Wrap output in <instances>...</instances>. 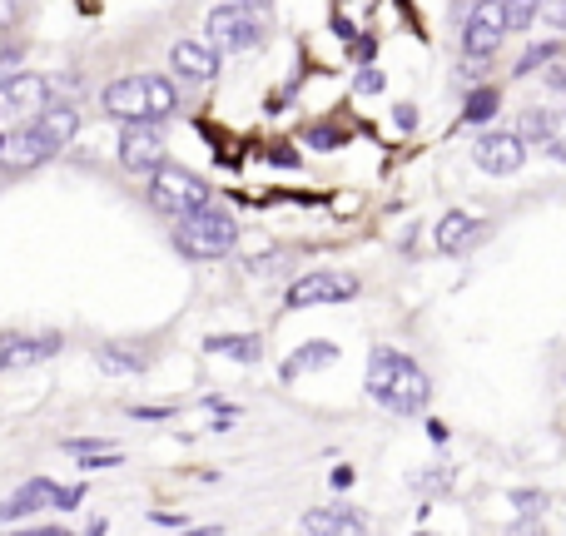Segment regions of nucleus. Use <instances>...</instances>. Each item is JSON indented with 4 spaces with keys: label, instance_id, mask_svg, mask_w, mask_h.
Wrapping results in <instances>:
<instances>
[{
    "label": "nucleus",
    "instance_id": "1",
    "mask_svg": "<svg viewBox=\"0 0 566 536\" xmlns=\"http://www.w3.org/2000/svg\"><path fill=\"white\" fill-rule=\"evenodd\" d=\"M368 398L408 417V412L427 407V373L398 348H373L368 353Z\"/></svg>",
    "mask_w": 566,
    "mask_h": 536
},
{
    "label": "nucleus",
    "instance_id": "2",
    "mask_svg": "<svg viewBox=\"0 0 566 536\" xmlns=\"http://www.w3.org/2000/svg\"><path fill=\"white\" fill-rule=\"evenodd\" d=\"M174 110V85L164 75H125L115 85H105V115L135 125V120H164Z\"/></svg>",
    "mask_w": 566,
    "mask_h": 536
},
{
    "label": "nucleus",
    "instance_id": "3",
    "mask_svg": "<svg viewBox=\"0 0 566 536\" xmlns=\"http://www.w3.org/2000/svg\"><path fill=\"white\" fill-rule=\"evenodd\" d=\"M234 244H239V224H234V214H224L214 204L199 214H184L174 229V249L184 259H224Z\"/></svg>",
    "mask_w": 566,
    "mask_h": 536
},
{
    "label": "nucleus",
    "instance_id": "4",
    "mask_svg": "<svg viewBox=\"0 0 566 536\" xmlns=\"http://www.w3.org/2000/svg\"><path fill=\"white\" fill-rule=\"evenodd\" d=\"M149 204H154L159 214H174V219H184V214H199V209H209V204H214V189H209L199 174H189V169L159 164V169H149Z\"/></svg>",
    "mask_w": 566,
    "mask_h": 536
},
{
    "label": "nucleus",
    "instance_id": "5",
    "mask_svg": "<svg viewBox=\"0 0 566 536\" xmlns=\"http://www.w3.org/2000/svg\"><path fill=\"white\" fill-rule=\"evenodd\" d=\"M204 30H209V40H214L219 50H229V55H244V50L264 45V15L249 10V5H214L209 20H204Z\"/></svg>",
    "mask_w": 566,
    "mask_h": 536
},
{
    "label": "nucleus",
    "instance_id": "6",
    "mask_svg": "<svg viewBox=\"0 0 566 536\" xmlns=\"http://www.w3.org/2000/svg\"><path fill=\"white\" fill-rule=\"evenodd\" d=\"M502 35H507L502 0H477V5L467 10V25H462V50H467L472 60H487V55H497Z\"/></svg>",
    "mask_w": 566,
    "mask_h": 536
},
{
    "label": "nucleus",
    "instance_id": "7",
    "mask_svg": "<svg viewBox=\"0 0 566 536\" xmlns=\"http://www.w3.org/2000/svg\"><path fill=\"white\" fill-rule=\"evenodd\" d=\"M45 105H50V80L45 75L20 70V75H5L0 80V120H30Z\"/></svg>",
    "mask_w": 566,
    "mask_h": 536
},
{
    "label": "nucleus",
    "instance_id": "8",
    "mask_svg": "<svg viewBox=\"0 0 566 536\" xmlns=\"http://www.w3.org/2000/svg\"><path fill=\"white\" fill-rule=\"evenodd\" d=\"M60 348H65L60 333H0V373L35 368V363L55 358Z\"/></svg>",
    "mask_w": 566,
    "mask_h": 536
},
{
    "label": "nucleus",
    "instance_id": "9",
    "mask_svg": "<svg viewBox=\"0 0 566 536\" xmlns=\"http://www.w3.org/2000/svg\"><path fill=\"white\" fill-rule=\"evenodd\" d=\"M120 164L135 169V174H149V169L164 164V134L154 120H135V125L120 130Z\"/></svg>",
    "mask_w": 566,
    "mask_h": 536
},
{
    "label": "nucleus",
    "instance_id": "10",
    "mask_svg": "<svg viewBox=\"0 0 566 536\" xmlns=\"http://www.w3.org/2000/svg\"><path fill=\"white\" fill-rule=\"evenodd\" d=\"M358 293V278L348 273H303L288 288V308H318V303H343Z\"/></svg>",
    "mask_w": 566,
    "mask_h": 536
},
{
    "label": "nucleus",
    "instance_id": "11",
    "mask_svg": "<svg viewBox=\"0 0 566 536\" xmlns=\"http://www.w3.org/2000/svg\"><path fill=\"white\" fill-rule=\"evenodd\" d=\"M472 159H477L487 174H517V169L527 164V144H522L517 134H507V130L482 134V139L472 144Z\"/></svg>",
    "mask_w": 566,
    "mask_h": 536
},
{
    "label": "nucleus",
    "instance_id": "12",
    "mask_svg": "<svg viewBox=\"0 0 566 536\" xmlns=\"http://www.w3.org/2000/svg\"><path fill=\"white\" fill-rule=\"evenodd\" d=\"M55 502H60V487H55L50 477H30L20 492H10V497L0 502V522L35 517V512H45V507H55Z\"/></svg>",
    "mask_w": 566,
    "mask_h": 536
},
{
    "label": "nucleus",
    "instance_id": "13",
    "mask_svg": "<svg viewBox=\"0 0 566 536\" xmlns=\"http://www.w3.org/2000/svg\"><path fill=\"white\" fill-rule=\"evenodd\" d=\"M30 130L40 134L50 149H65L75 139V130H80V110L75 105H45L40 115H30Z\"/></svg>",
    "mask_w": 566,
    "mask_h": 536
},
{
    "label": "nucleus",
    "instance_id": "14",
    "mask_svg": "<svg viewBox=\"0 0 566 536\" xmlns=\"http://www.w3.org/2000/svg\"><path fill=\"white\" fill-rule=\"evenodd\" d=\"M169 65H174L179 80H189V85H204V80L219 75V55L204 50V45H194V40H179V45L169 50Z\"/></svg>",
    "mask_w": 566,
    "mask_h": 536
},
{
    "label": "nucleus",
    "instance_id": "15",
    "mask_svg": "<svg viewBox=\"0 0 566 536\" xmlns=\"http://www.w3.org/2000/svg\"><path fill=\"white\" fill-rule=\"evenodd\" d=\"M527 139H537V149H552L566 159V115L562 110H532L527 115Z\"/></svg>",
    "mask_w": 566,
    "mask_h": 536
},
{
    "label": "nucleus",
    "instance_id": "16",
    "mask_svg": "<svg viewBox=\"0 0 566 536\" xmlns=\"http://www.w3.org/2000/svg\"><path fill=\"white\" fill-rule=\"evenodd\" d=\"M477 234H482V219L452 209V214L437 224V249H442V254H462L467 244H477Z\"/></svg>",
    "mask_w": 566,
    "mask_h": 536
},
{
    "label": "nucleus",
    "instance_id": "17",
    "mask_svg": "<svg viewBox=\"0 0 566 536\" xmlns=\"http://www.w3.org/2000/svg\"><path fill=\"white\" fill-rule=\"evenodd\" d=\"M204 348L214 358H234V363H259L264 358V338L259 333H214V338H204Z\"/></svg>",
    "mask_w": 566,
    "mask_h": 536
},
{
    "label": "nucleus",
    "instance_id": "18",
    "mask_svg": "<svg viewBox=\"0 0 566 536\" xmlns=\"http://www.w3.org/2000/svg\"><path fill=\"white\" fill-rule=\"evenodd\" d=\"M338 343H328V338H318V343H303L288 363H283V378L293 383V378H303V373H318V368H328V363H338Z\"/></svg>",
    "mask_w": 566,
    "mask_h": 536
},
{
    "label": "nucleus",
    "instance_id": "19",
    "mask_svg": "<svg viewBox=\"0 0 566 536\" xmlns=\"http://www.w3.org/2000/svg\"><path fill=\"white\" fill-rule=\"evenodd\" d=\"M95 358H100V368H105V373H144V353H135V348H120V343L100 348Z\"/></svg>",
    "mask_w": 566,
    "mask_h": 536
},
{
    "label": "nucleus",
    "instance_id": "20",
    "mask_svg": "<svg viewBox=\"0 0 566 536\" xmlns=\"http://www.w3.org/2000/svg\"><path fill=\"white\" fill-rule=\"evenodd\" d=\"M497 110H502L497 90H472V95H467V110H462V120H467V125H482V120H492Z\"/></svg>",
    "mask_w": 566,
    "mask_h": 536
},
{
    "label": "nucleus",
    "instance_id": "21",
    "mask_svg": "<svg viewBox=\"0 0 566 536\" xmlns=\"http://www.w3.org/2000/svg\"><path fill=\"white\" fill-rule=\"evenodd\" d=\"M537 10H542V0H502V20H507V30H532Z\"/></svg>",
    "mask_w": 566,
    "mask_h": 536
},
{
    "label": "nucleus",
    "instance_id": "22",
    "mask_svg": "<svg viewBox=\"0 0 566 536\" xmlns=\"http://www.w3.org/2000/svg\"><path fill=\"white\" fill-rule=\"evenodd\" d=\"M562 55V40H547V45H532L522 60H517V75H532L537 65H547V60H557Z\"/></svg>",
    "mask_w": 566,
    "mask_h": 536
},
{
    "label": "nucleus",
    "instance_id": "23",
    "mask_svg": "<svg viewBox=\"0 0 566 536\" xmlns=\"http://www.w3.org/2000/svg\"><path fill=\"white\" fill-rule=\"evenodd\" d=\"M333 536H368V527L353 507H333Z\"/></svg>",
    "mask_w": 566,
    "mask_h": 536
},
{
    "label": "nucleus",
    "instance_id": "24",
    "mask_svg": "<svg viewBox=\"0 0 566 536\" xmlns=\"http://www.w3.org/2000/svg\"><path fill=\"white\" fill-rule=\"evenodd\" d=\"M512 502H517L522 517H542V512H547V492H527V487H517Z\"/></svg>",
    "mask_w": 566,
    "mask_h": 536
},
{
    "label": "nucleus",
    "instance_id": "25",
    "mask_svg": "<svg viewBox=\"0 0 566 536\" xmlns=\"http://www.w3.org/2000/svg\"><path fill=\"white\" fill-rule=\"evenodd\" d=\"M303 536H333V507H318L303 517Z\"/></svg>",
    "mask_w": 566,
    "mask_h": 536
},
{
    "label": "nucleus",
    "instance_id": "26",
    "mask_svg": "<svg viewBox=\"0 0 566 536\" xmlns=\"http://www.w3.org/2000/svg\"><path fill=\"white\" fill-rule=\"evenodd\" d=\"M537 15H547V25L552 30H566V0H542V10Z\"/></svg>",
    "mask_w": 566,
    "mask_h": 536
},
{
    "label": "nucleus",
    "instance_id": "27",
    "mask_svg": "<svg viewBox=\"0 0 566 536\" xmlns=\"http://www.w3.org/2000/svg\"><path fill=\"white\" fill-rule=\"evenodd\" d=\"M383 90V70H363L358 75V95H378Z\"/></svg>",
    "mask_w": 566,
    "mask_h": 536
},
{
    "label": "nucleus",
    "instance_id": "28",
    "mask_svg": "<svg viewBox=\"0 0 566 536\" xmlns=\"http://www.w3.org/2000/svg\"><path fill=\"white\" fill-rule=\"evenodd\" d=\"M507 536H547V532H542V522H537V517H522V522H517Z\"/></svg>",
    "mask_w": 566,
    "mask_h": 536
},
{
    "label": "nucleus",
    "instance_id": "29",
    "mask_svg": "<svg viewBox=\"0 0 566 536\" xmlns=\"http://www.w3.org/2000/svg\"><path fill=\"white\" fill-rule=\"evenodd\" d=\"M308 144H313V149H333V144H338V134H333V130H313V134H308Z\"/></svg>",
    "mask_w": 566,
    "mask_h": 536
},
{
    "label": "nucleus",
    "instance_id": "30",
    "mask_svg": "<svg viewBox=\"0 0 566 536\" xmlns=\"http://www.w3.org/2000/svg\"><path fill=\"white\" fill-rule=\"evenodd\" d=\"M413 120H418V115H413V105H398V125H403V130H413Z\"/></svg>",
    "mask_w": 566,
    "mask_h": 536
},
{
    "label": "nucleus",
    "instance_id": "31",
    "mask_svg": "<svg viewBox=\"0 0 566 536\" xmlns=\"http://www.w3.org/2000/svg\"><path fill=\"white\" fill-rule=\"evenodd\" d=\"M154 522L159 527H184V517H174V512H154Z\"/></svg>",
    "mask_w": 566,
    "mask_h": 536
},
{
    "label": "nucleus",
    "instance_id": "32",
    "mask_svg": "<svg viewBox=\"0 0 566 536\" xmlns=\"http://www.w3.org/2000/svg\"><path fill=\"white\" fill-rule=\"evenodd\" d=\"M547 85H557V90H566V65H562V70H552V75H547Z\"/></svg>",
    "mask_w": 566,
    "mask_h": 536
},
{
    "label": "nucleus",
    "instance_id": "33",
    "mask_svg": "<svg viewBox=\"0 0 566 536\" xmlns=\"http://www.w3.org/2000/svg\"><path fill=\"white\" fill-rule=\"evenodd\" d=\"M234 5H249V10H269L274 0H234Z\"/></svg>",
    "mask_w": 566,
    "mask_h": 536
},
{
    "label": "nucleus",
    "instance_id": "34",
    "mask_svg": "<svg viewBox=\"0 0 566 536\" xmlns=\"http://www.w3.org/2000/svg\"><path fill=\"white\" fill-rule=\"evenodd\" d=\"M0 149H5V134H0Z\"/></svg>",
    "mask_w": 566,
    "mask_h": 536
},
{
    "label": "nucleus",
    "instance_id": "35",
    "mask_svg": "<svg viewBox=\"0 0 566 536\" xmlns=\"http://www.w3.org/2000/svg\"><path fill=\"white\" fill-rule=\"evenodd\" d=\"M423 536H427V532H423Z\"/></svg>",
    "mask_w": 566,
    "mask_h": 536
}]
</instances>
